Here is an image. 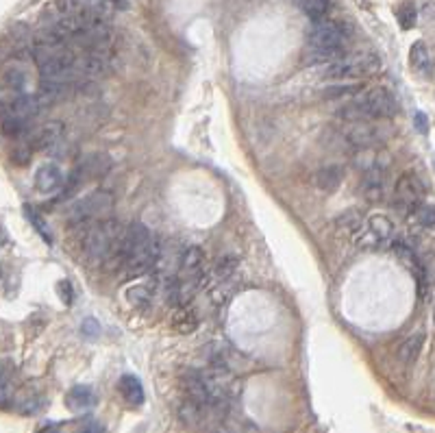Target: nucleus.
Instances as JSON below:
<instances>
[{"instance_id":"1","label":"nucleus","mask_w":435,"mask_h":433,"mask_svg":"<svg viewBox=\"0 0 435 433\" xmlns=\"http://www.w3.org/2000/svg\"><path fill=\"white\" fill-rule=\"evenodd\" d=\"M351 35H353V26L346 20L327 18L322 22H316L307 35V44H309L307 59L312 64H324V66L333 64V61L344 57L341 52H344V46L349 44Z\"/></svg>"},{"instance_id":"2","label":"nucleus","mask_w":435,"mask_h":433,"mask_svg":"<svg viewBox=\"0 0 435 433\" xmlns=\"http://www.w3.org/2000/svg\"><path fill=\"white\" fill-rule=\"evenodd\" d=\"M162 246L150 233V229L142 223H135L127 229L122 249V268L127 276H142L150 272L159 262Z\"/></svg>"},{"instance_id":"3","label":"nucleus","mask_w":435,"mask_h":433,"mask_svg":"<svg viewBox=\"0 0 435 433\" xmlns=\"http://www.w3.org/2000/svg\"><path fill=\"white\" fill-rule=\"evenodd\" d=\"M124 237H127V229H122V225L113 218L87 227V235L83 240L87 259L94 264L122 266Z\"/></svg>"},{"instance_id":"4","label":"nucleus","mask_w":435,"mask_h":433,"mask_svg":"<svg viewBox=\"0 0 435 433\" xmlns=\"http://www.w3.org/2000/svg\"><path fill=\"white\" fill-rule=\"evenodd\" d=\"M396 111L398 105L385 87H370L363 89L355 99L339 103L335 116L344 122H372V120H388L396 116Z\"/></svg>"},{"instance_id":"5","label":"nucleus","mask_w":435,"mask_h":433,"mask_svg":"<svg viewBox=\"0 0 435 433\" xmlns=\"http://www.w3.org/2000/svg\"><path fill=\"white\" fill-rule=\"evenodd\" d=\"M379 68H381V61L375 52H355V55H344L341 59L333 61V64L324 66L322 79L341 83V81L375 74Z\"/></svg>"},{"instance_id":"6","label":"nucleus","mask_w":435,"mask_h":433,"mask_svg":"<svg viewBox=\"0 0 435 433\" xmlns=\"http://www.w3.org/2000/svg\"><path fill=\"white\" fill-rule=\"evenodd\" d=\"M115 207V198L105 192V190H96L87 194L85 198H81L79 203H74L68 211V223L72 227H91L101 220H107L105 215H109Z\"/></svg>"},{"instance_id":"7","label":"nucleus","mask_w":435,"mask_h":433,"mask_svg":"<svg viewBox=\"0 0 435 433\" xmlns=\"http://www.w3.org/2000/svg\"><path fill=\"white\" fill-rule=\"evenodd\" d=\"M424 185L422 181L407 172V174H402L396 183V205L405 211V213H414L418 207H422L424 203Z\"/></svg>"},{"instance_id":"8","label":"nucleus","mask_w":435,"mask_h":433,"mask_svg":"<svg viewBox=\"0 0 435 433\" xmlns=\"http://www.w3.org/2000/svg\"><path fill=\"white\" fill-rule=\"evenodd\" d=\"M237 279V259L235 257H220L211 268V281H213V298L227 300L229 290L235 286Z\"/></svg>"},{"instance_id":"9","label":"nucleus","mask_w":435,"mask_h":433,"mask_svg":"<svg viewBox=\"0 0 435 433\" xmlns=\"http://www.w3.org/2000/svg\"><path fill=\"white\" fill-rule=\"evenodd\" d=\"M344 137L357 148H375L379 142H383L385 133L381 127L370 125V122H346Z\"/></svg>"},{"instance_id":"10","label":"nucleus","mask_w":435,"mask_h":433,"mask_svg":"<svg viewBox=\"0 0 435 433\" xmlns=\"http://www.w3.org/2000/svg\"><path fill=\"white\" fill-rule=\"evenodd\" d=\"M42 109V101L40 96H33V94H24V96H18V99H11L9 103H5L3 107V118H13V120H20L24 125H30V120H33Z\"/></svg>"},{"instance_id":"11","label":"nucleus","mask_w":435,"mask_h":433,"mask_svg":"<svg viewBox=\"0 0 435 433\" xmlns=\"http://www.w3.org/2000/svg\"><path fill=\"white\" fill-rule=\"evenodd\" d=\"M361 194L368 203H381L385 198V168L363 172Z\"/></svg>"},{"instance_id":"12","label":"nucleus","mask_w":435,"mask_h":433,"mask_svg":"<svg viewBox=\"0 0 435 433\" xmlns=\"http://www.w3.org/2000/svg\"><path fill=\"white\" fill-rule=\"evenodd\" d=\"M64 185V172L57 164H44L35 172V188L42 194H55Z\"/></svg>"},{"instance_id":"13","label":"nucleus","mask_w":435,"mask_h":433,"mask_svg":"<svg viewBox=\"0 0 435 433\" xmlns=\"http://www.w3.org/2000/svg\"><path fill=\"white\" fill-rule=\"evenodd\" d=\"M198 314L194 312V307L190 303L179 305L172 309V318H170V327L181 333V335H190L198 329Z\"/></svg>"},{"instance_id":"14","label":"nucleus","mask_w":435,"mask_h":433,"mask_svg":"<svg viewBox=\"0 0 435 433\" xmlns=\"http://www.w3.org/2000/svg\"><path fill=\"white\" fill-rule=\"evenodd\" d=\"M392 253L396 255V259L405 266L414 276L418 283H424V266L420 264L416 251L412 249V246H407L405 242H392Z\"/></svg>"},{"instance_id":"15","label":"nucleus","mask_w":435,"mask_h":433,"mask_svg":"<svg viewBox=\"0 0 435 433\" xmlns=\"http://www.w3.org/2000/svg\"><path fill=\"white\" fill-rule=\"evenodd\" d=\"M66 405L68 410L81 414V412H87L96 405V394L89 386H74L68 394H66Z\"/></svg>"},{"instance_id":"16","label":"nucleus","mask_w":435,"mask_h":433,"mask_svg":"<svg viewBox=\"0 0 435 433\" xmlns=\"http://www.w3.org/2000/svg\"><path fill=\"white\" fill-rule=\"evenodd\" d=\"M341 181H344V168L337 166V164H331V166H324L316 172L314 176V183L316 188L322 190V192H335Z\"/></svg>"},{"instance_id":"17","label":"nucleus","mask_w":435,"mask_h":433,"mask_svg":"<svg viewBox=\"0 0 435 433\" xmlns=\"http://www.w3.org/2000/svg\"><path fill=\"white\" fill-rule=\"evenodd\" d=\"M366 87H363V83H359V81H341V83H335V85H329V87H324V99H329V101H339V103H346V101H351V99H355L357 94H361Z\"/></svg>"},{"instance_id":"18","label":"nucleus","mask_w":435,"mask_h":433,"mask_svg":"<svg viewBox=\"0 0 435 433\" xmlns=\"http://www.w3.org/2000/svg\"><path fill=\"white\" fill-rule=\"evenodd\" d=\"M118 390H120L122 398L127 400L129 405L137 407V405L144 403V388H142V381H140L137 377H133V375H124V377H120V381H118Z\"/></svg>"},{"instance_id":"19","label":"nucleus","mask_w":435,"mask_h":433,"mask_svg":"<svg viewBox=\"0 0 435 433\" xmlns=\"http://www.w3.org/2000/svg\"><path fill=\"white\" fill-rule=\"evenodd\" d=\"M26 85H28V77H26V72H24L20 66H13V68H7V70H5V74H3V87H5V91H11L13 99L28 94Z\"/></svg>"},{"instance_id":"20","label":"nucleus","mask_w":435,"mask_h":433,"mask_svg":"<svg viewBox=\"0 0 435 433\" xmlns=\"http://www.w3.org/2000/svg\"><path fill=\"white\" fill-rule=\"evenodd\" d=\"M61 135H64V125L61 122H48V125H44L35 137H33V144H30V148L33 150H42V148H48V146H55Z\"/></svg>"},{"instance_id":"21","label":"nucleus","mask_w":435,"mask_h":433,"mask_svg":"<svg viewBox=\"0 0 435 433\" xmlns=\"http://www.w3.org/2000/svg\"><path fill=\"white\" fill-rule=\"evenodd\" d=\"M294 3L309 20H314V22L327 20L333 7V0H294Z\"/></svg>"},{"instance_id":"22","label":"nucleus","mask_w":435,"mask_h":433,"mask_svg":"<svg viewBox=\"0 0 435 433\" xmlns=\"http://www.w3.org/2000/svg\"><path fill=\"white\" fill-rule=\"evenodd\" d=\"M355 166L361 172H370L377 168H388V162L383 159V154L377 148H359V152H355Z\"/></svg>"},{"instance_id":"23","label":"nucleus","mask_w":435,"mask_h":433,"mask_svg":"<svg viewBox=\"0 0 435 433\" xmlns=\"http://www.w3.org/2000/svg\"><path fill=\"white\" fill-rule=\"evenodd\" d=\"M409 64L414 70L422 72V74H431L433 70V55L429 50V46L424 42H416L409 50Z\"/></svg>"},{"instance_id":"24","label":"nucleus","mask_w":435,"mask_h":433,"mask_svg":"<svg viewBox=\"0 0 435 433\" xmlns=\"http://www.w3.org/2000/svg\"><path fill=\"white\" fill-rule=\"evenodd\" d=\"M422 342H424V335H422V333L409 335L405 342L398 347V361H400L402 366H412V364L418 359L420 351H422Z\"/></svg>"},{"instance_id":"25","label":"nucleus","mask_w":435,"mask_h":433,"mask_svg":"<svg viewBox=\"0 0 435 433\" xmlns=\"http://www.w3.org/2000/svg\"><path fill=\"white\" fill-rule=\"evenodd\" d=\"M366 229L370 233H375L385 244H392L390 240L394 235V223L388 218V215H370V218L366 220Z\"/></svg>"},{"instance_id":"26","label":"nucleus","mask_w":435,"mask_h":433,"mask_svg":"<svg viewBox=\"0 0 435 433\" xmlns=\"http://www.w3.org/2000/svg\"><path fill=\"white\" fill-rule=\"evenodd\" d=\"M363 227H366V223H363V218H361V213L355 211V209H353V211H346V213H341L339 218H337V229H341V231L349 233V235H353V237H357Z\"/></svg>"},{"instance_id":"27","label":"nucleus","mask_w":435,"mask_h":433,"mask_svg":"<svg viewBox=\"0 0 435 433\" xmlns=\"http://www.w3.org/2000/svg\"><path fill=\"white\" fill-rule=\"evenodd\" d=\"M26 218H28V223L33 225V229L42 235V240L46 242V244H52V233H50V227H48V223L42 218V215L35 211V209H30V207H26Z\"/></svg>"},{"instance_id":"28","label":"nucleus","mask_w":435,"mask_h":433,"mask_svg":"<svg viewBox=\"0 0 435 433\" xmlns=\"http://www.w3.org/2000/svg\"><path fill=\"white\" fill-rule=\"evenodd\" d=\"M412 215H414V223H416L418 227L435 229V207L422 205V207H418Z\"/></svg>"},{"instance_id":"29","label":"nucleus","mask_w":435,"mask_h":433,"mask_svg":"<svg viewBox=\"0 0 435 433\" xmlns=\"http://www.w3.org/2000/svg\"><path fill=\"white\" fill-rule=\"evenodd\" d=\"M396 18L400 22L402 28H412L416 24V7L412 3H402L398 9H396Z\"/></svg>"},{"instance_id":"30","label":"nucleus","mask_w":435,"mask_h":433,"mask_svg":"<svg viewBox=\"0 0 435 433\" xmlns=\"http://www.w3.org/2000/svg\"><path fill=\"white\" fill-rule=\"evenodd\" d=\"M57 290H59V294H61V300H64V303H72V286L68 283V281H61L59 286H57Z\"/></svg>"},{"instance_id":"31","label":"nucleus","mask_w":435,"mask_h":433,"mask_svg":"<svg viewBox=\"0 0 435 433\" xmlns=\"http://www.w3.org/2000/svg\"><path fill=\"white\" fill-rule=\"evenodd\" d=\"M77 433H107V431H105V427H103L101 422H94V420H91V422L81 424Z\"/></svg>"},{"instance_id":"32","label":"nucleus","mask_w":435,"mask_h":433,"mask_svg":"<svg viewBox=\"0 0 435 433\" xmlns=\"http://www.w3.org/2000/svg\"><path fill=\"white\" fill-rule=\"evenodd\" d=\"M83 333H87V337H96V333H98V325L94 322V320H85L83 322Z\"/></svg>"},{"instance_id":"33","label":"nucleus","mask_w":435,"mask_h":433,"mask_svg":"<svg viewBox=\"0 0 435 433\" xmlns=\"http://www.w3.org/2000/svg\"><path fill=\"white\" fill-rule=\"evenodd\" d=\"M414 122H416V127H418V131H420V133H426V131H429V125H426V116H424L422 111H418V113H416Z\"/></svg>"},{"instance_id":"34","label":"nucleus","mask_w":435,"mask_h":433,"mask_svg":"<svg viewBox=\"0 0 435 433\" xmlns=\"http://www.w3.org/2000/svg\"><path fill=\"white\" fill-rule=\"evenodd\" d=\"M38 433H59V431H57L55 427H44V429H40Z\"/></svg>"}]
</instances>
